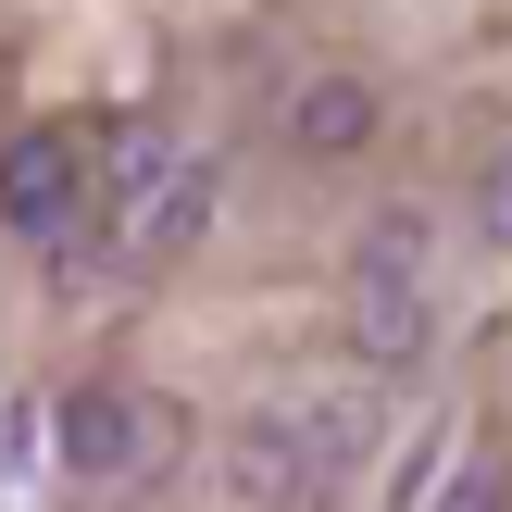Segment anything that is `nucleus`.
Here are the masks:
<instances>
[{
  "instance_id": "2",
  "label": "nucleus",
  "mask_w": 512,
  "mask_h": 512,
  "mask_svg": "<svg viewBox=\"0 0 512 512\" xmlns=\"http://www.w3.org/2000/svg\"><path fill=\"white\" fill-rule=\"evenodd\" d=\"M163 400H138V388H75L63 413H50V463L63 475H88V488H113V475H138L150 450H163Z\"/></svg>"
},
{
  "instance_id": "1",
  "label": "nucleus",
  "mask_w": 512,
  "mask_h": 512,
  "mask_svg": "<svg viewBox=\"0 0 512 512\" xmlns=\"http://www.w3.org/2000/svg\"><path fill=\"white\" fill-rule=\"evenodd\" d=\"M225 500L238 512H325L338 475H325V450H313L300 413H250L238 438H225Z\"/></svg>"
},
{
  "instance_id": "4",
  "label": "nucleus",
  "mask_w": 512,
  "mask_h": 512,
  "mask_svg": "<svg viewBox=\"0 0 512 512\" xmlns=\"http://www.w3.org/2000/svg\"><path fill=\"white\" fill-rule=\"evenodd\" d=\"M438 350V313H425L413 275H350V363L363 375H413Z\"/></svg>"
},
{
  "instance_id": "9",
  "label": "nucleus",
  "mask_w": 512,
  "mask_h": 512,
  "mask_svg": "<svg viewBox=\"0 0 512 512\" xmlns=\"http://www.w3.org/2000/svg\"><path fill=\"white\" fill-rule=\"evenodd\" d=\"M438 512H512V450H463L438 475Z\"/></svg>"
},
{
  "instance_id": "6",
  "label": "nucleus",
  "mask_w": 512,
  "mask_h": 512,
  "mask_svg": "<svg viewBox=\"0 0 512 512\" xmlns=\"http://www.w3.org/2000/svg\"><path fill=\"white\" fill-rule=\"evenodd\" d=\"M300 425H313L325 475H350V463H375V450H388V400H375V388H325V400H300Z\"/></svg>"
},
{
  "instance_id": "7",
  "label": "nucleus",
  "mask_w": 512,
  "mask_h": 512,
  "mask_svg": "<svg viewBox=\"0 0 512 512\" xmlns=\"http://www.w3.org/2000/svg\"><path fill=\"white\" fill-rule=\"evenodd\" d=\"M200 238H213V163H175L138 200V250H200Z\"/></svg>"
},
{
  "instance_id": "8",
  "label": "nucleus",
  "mask_w": 512,
  "mask_h": 512,
  "mask_svg": "<svg viewBox=\"0 0 512 512\" xmlns=\"http://www.w3.org/2000/svg\"><path fill=\"white\" fill-rule=\"evenodd\" d=\"M350 275H413V288H425V213H413V200L363 225V263H350Z\"/></svg>"
},
{
  "instance_id": "3",
  "label": "nucleus",
  "mask_w": 512,
  "mask_h": 512,
  "mask_svg": "<svg viewBox=\"0 0 512 512\" xmlns=\"http://www.w3.org/2000/svg\"><path fill=\"white\" fill-rule=\"evenodd\" d=\"M75 213H88V150H75V125H13V138H0V225L63 238Z\"/></svg>"
},
{
  "instance_id": "5",
  "label": "nucleus",
  "mask_w": 512,
  "mask_h": 512,
  "mask_svg": "<svg viewBox=\"0 0 512 512\" xmlns=\"http://www.w3.org/2000/svg\"><path fill=\"white\" fill-rule=\"evenodd\" d=\"M375 125H388L375 75H300V100H288V150L300 163H350V150H375Z\"/></svg>"
},
{
  "instance_id": "10",
  "label": "nucleus",
  "mask_w": 512,
  "mask_h": 512,
  "mask_svg": "<svg viewBox=\"0 0 512 512\" xmlns=\"http://www.w3.org/2000/svg\"><path fill=\"white\" fill-rule=\"evenodd\" d=\"M475 238H500V250H512V150L475 175Z\"/></svg>"
}]
</instances>
